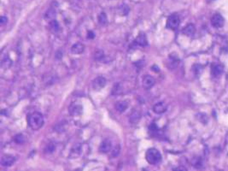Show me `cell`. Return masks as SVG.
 Returning <instances> with one entry per match:
<instances>
[{
  "label": "cell",
  "mask_w": 228,
  "mask_h": 171,
  "mask_svg": "<svg viewBox=\"0 0 228 171\" xmlns=\"http://www.w3.org/2000/svg\"><path fill=\"white\" fill-rule=\"evenodd\" d=\"M28 124L30 128L33 130H39L44 125V116L39 112H34L28 116Z\"/></svg>",
  "instance_id": "obj_1"
},
{
  "label": "cell",
  "mask_w": 228,
  "mask_h": 171,
  "mask_svg": "<svg viewBox=\"0 0 228 171\" xmlns=\"http://www.w3.org/2000/svg\"><path fill=\"white\" fill-rule=\"evenodd\" d=\"M146 161L150 164H157L162 161V155L160 151L156 148H150L146 151Z\"/></svg>",
  "instance_id": "obj_2"
},
{
  "label": "cell",
  "mask_w": 228,
  "mask_h": 171,
  "mask_svg": "<svg viewBox=\"0 0 228 171\" xmlns=\"http://www.w3.org/2000/svg\"><path fill=\"white\" fill-rule=\"evenodd\" d=\"M106 83H107V81L104 76H97L92 81L91 86H92V88L95 91H99L106 86Z\"/></svg>",
  "instance_id": "obj_3"
},
{
  "label": "cell",
  "mask_w": 228,
  "mask_h": 171,
  "mask_svg": "<svg viewBox=\"0 0 228 171\" xmlns=\"http://www.w3.org/2000/svg\"><path fill=\"white\" fill-rule=\"evenodd\" d=\"M180 17L176 15H170L167 21V27L172 30H175L176 28H178L179 25H180Z\"/></svg>",
  "instance_id": "obj_4"
},
{
  "label": "cell",
  "mask_w": 228,
  "mask_h": 171,
  "mask_svg": "<svg viewBox=\"0 0 228 171\" xmlns=\"http://www.w3.org/2000/svg\"><path fill=\"white\" fill-rule=\"evenodd\" d=\"M211 23H212L213 27H216V28H220V27H223V25L225 23V20H224L223 16L221 15V14H215L212 16Z\"/></svg>",
  "instance_id": "obj_5"
},
{
  "label": "cell",
  "mask_w": 228,
  "mask_h": 171,
  "mask_svg": "<svg viewBox=\"0 0 228 171\" xmlns=\"http://www.w3.org/2000/svg\"><path fill=\"white\" fill-rule=\"evenodd\" d=\"M155 83H156V80L153 76L149 75L144 76V78H143V87H144V88L147 89V90L152 88L154 87Z\"/></svg>",
  "instance_id": "obj_6"
},
{
  "label": "cell",
  "mask_w": 228,
  "mask_h": 171,
  "mask_svg": "<svg viewBox=\"0 0 228 171\" xmlns=\"http://www.w3.org/2000/svg\"><path fill=\"white\" fill-rule=\"evenodd\" d=\"M111 148H112V142H111V140L106 139L103 140L101 142V144H100V145H99V151L101 153H107V152H109L111 150Z\"/></svg>",
  "instance_id": "obj_7"
},
{
  "label": "cell",
  "mask_w": 228,
  "mask_h": 171,
  "mask_svg": "<svg viewBox=\"0 0 228 171\" xmlns=\"http://www.w3.org/2000/svg\"><path fill=\"white\" fill-rule=\"evenodd\" d=\"M15 162V157L11 155H4L1 157V164L4 167H10Z\"/></svg>",
  "instance_id": "obj_8"
},
{
  "label": "cell",
  "mask_w": 228,
  "mask_h": 171,
  "mask_svg": "<svg viewBox=\"0 0 228 171\" xmlns=\"http://www.w3.org/2000/svg\"><path fill=\"white\" fill-rule=\"evenodd\" d=\"M82 106L80 104H78V103H74V104H71V106L69 107V112L72 116H79L82 113Z\"/></svg>",
  "instance_id": "obj_9"
},
{
  "label": "cell",
  "mask_w": 228,
  "mask_h": 171,
  "mask_svg": "<svg viewBox=\"0 0 228 171\" xmlns=\"http://www.w3.org/2000/svg\"><path fill=\"white\" fill-rule=\"evenodd\" d=\"M224 71V67L223 65L221 64H219V63H214L211 66V73L212 75L217 77V76H220V75L223 73Z\"/></svg>",
  "instance_id": "obj_10"
},
{
  "label": "cell",
  "mask_w": 228,
  "mask_h": 171,
  "mask_svg": "<svg viewBox=\"0 0 228 171\" xmlns=\"http://www.w3.org/2000/svg\"><path fill=\"white\" fill-rule=\"evenodd\" d=\"M84 51H85V46L81 43H75L71 47V52L73 54H81V53H83Z\"/></svg>",
  "instance_id": "obj_11"
},
{
  "label": "cell",
  "mask_w": 228,
  "mask_h": 171,
  "mask_svg": "<svg viewBox=\"0 0 228 171\" xmlns=\"http://www.w3.org/2000/svg\"><path fill=\"white\" fill-rule=\"evenodd\" d=\"M167 110V105L165 103L159 102L157 103H156L153 106V111L156 114H162L164 112H166Z\"/></svg>",
  "instance_id": "obj_12"
},
{
  "label": "cell",
  "mask_w": 228,
  "mask_h": 171,
  "mask_svg": "<svg viewBox=\"0 0 228 171\" xmlns=\"http://www.w3.org/2000/svg\"><path fill=\"white\" fill-rule=\"evenodd\" d=\"M140 118H141L140 112L138 110H137V109H132L130 116H129V122L131 123L135 124V123H138L139 122Z\"/></svg>",
  "instance_id": "obj_13"
},
{
  "label": "cell",
  "mask_w": 228,
  "mask_h": 171,
  "mask_svg": "<svg viewBox=\"0 0 228 171\" xmlns=\"http://www.w3.org/2000/svg\"><path fill=\"white\" fill-rule=\"evenodd\" d=\"M135 42L138 44V46H146L148 45L147 38H146L145 34H139L138 37H137V39H136Z\"/></svg>",
  "instance_id": "obj_14"
},
{
  "label": "cell",
  "mask_w": 228,
  "mask_h": 171,
  "mask_svg": "<svg viewBox=\"0 0 228 171\" xmlns=\"http://www.w3.org/2000/svg\"><path fill=\"white\" fill-rule=\"evenodd\" d=\"M195 31H196L195 26H194L193 24L190 23V24H188L186 27L183 29V34H186L187 36H192L195 34Z\"/></svg>",
  "instance_id": "obj_15"
},
{
  "label": "cell",
  "mask_w": 228,
  "mask_h": 171,
  "mask_svg": "<svg viewBox=\"0 0 228 171\" xmlns=\"http://www.w3.org/2000/svg\"><path fill=\"white\" fill-rule=\"evenodd\" d=\"M128 104L125 101H119L115 103V109H117L119 112H124L126 109H127Z\"/></svg>",
  "instance_id": "obj_16"
},
{
  "label": "cell",
  "mask_w": 228,
  "mask_h": 171,
  "mask_svg": "<svg viewBox=\"0 0 228 171\" xmlns=\"http://www.w3.org/2000/svg\"><path fill=\"white\" fill-rule=\"evenodd\" d=\"M50 30L52 31V32H58L59 31V23L57 22V21L56 20H52L50 22Z\"/></svg>",
  "instance_id": "obj_17"
},
{
  "label": "cell",
  "mask_w": 228,
  "mask_h": 171,
  "mask_svg": "<svg viewBox=\"0 0 228 171\" xmlns=\"http://www.w3.org/2000/svg\"><path fill=\"white\" fill-rule=\"evenodd\" d=\"M129 10H130V9H129V7L127 6L126 4H121V6L119 7V12L120 14L121 15H126L128 12H129Z\"/></svg>",
  "instance_id": "obj_18"
},
{
  "label": "cell",
  "mask_w": 228,
  "mask_h": 171,
  "mask_svg": "<svg viewBox=\"0 0 228 171\" xmlns=\"http://www.w3.org/2000/svg\"><path fill=\"white\" fill-rule=\"evenodd\" d=\"M98 21L101 25H105L107 22H108V18H107V15L104 12H102L100 13V15H98Z\"/></svg>",
  "instance_id": "obj_19"
},
{
  "label": "cell",
  "mask_w": 228,
  "mask_h": 171,
  "mask_svg": "<svg viewBox=\"0 0 228 171\" xmlns=\"http://www.w3.org/2000/svg\"><path fill=\"white\" fill-rule=\"evenodd\" d=\"M11 65V60L10 59V57H4L3 60H2V67L4 68H8L10 67Z\"/></svg>",
  "instance_id": "obj_20"
},
{
  "label": "cell",
  "mask_w": 228,
  "mask_h": 171,
  "mask_svg": "<svg viewBox=\"0 0 228 171\" xmlns=\"http://www.w3.org/2000/svg\"><path fill=\"white\" fill-rule=\"evenodd\" d=\"M56 15V10L55 9H50L46 11L45 13V18L46 19H52L53 17H55Z\"/></svg>",
  "instance_id": "obj_21"
},
{
  "label": "cell",
  "mask_w": 228,
  "mask_h": 171,
  "mask_svg": "<svg viewBox=\"0 0 228 171\" xmlns=\"http://www.w3.org/2000/svg\"><path fill=\"white\" fill-rule=\"evenodd\" d=\"M121 93V87L119 84H115L114 86V87L112 89V94L113 95H117Z\"/></svg>",
  "instance_id": "obj_22"
},
{
  "label": "cell",
  "mask_w": 228,
  "mask_h": 171,
  "mask_svg": "<svg viewBox=\"0 0 228 171\" xmlns=\"http://www.w3.org/2000/svg\"><path fill=\"white\" fill-rule=\"evenodd\" d=\"M14 139L15 141L17 144H23L24 143V141H25V138H24V136H23L21 134H19L15 135Z\"/></svg>",
  "instance_id": "obj_23"
},
{
  "label": "cell",
  "mask_w": 228,
  "mask_h": 171,
  "mask_svg": "<svg viewBox=\"0 0 228 171\" xmlns=\"http://www.w3.org/2000/svg\"><path fill=\"white\" fill-rule=\"evenodd\" d=\"M55 150L56 145L52 143L49 144L48 145H47V147H46V152H49V153H52Z\"/></svg>",
  "instance_id": "obj_24"
},
{
  "label": "cell",
  "mask_w": 228,
  "mask_h": 171,
  "mask_svg": "<svg viewBox=\"0 0 228 171\" xmlns=\"http://www.w3.org/2000/svg\"><path fill=\"white\" fill-rule=\"evenodd\" d=\"M120 150H121V147H120V145L115 146V147L114 148L113 151H112V157H117L118 155H119V153H120Z\"/></svg>",
  "instance_id": "obj_25"
},
{
  "label": "cell",
  "mask_w": 228,
  "mask_h": 171,
  "mask_svg": "<svg viewBox=\"0 0 228 171\" xmlns=\"http://www.w3.org/2000/svg\"><path fill=\"white\" fill-rule=\"evenodd\" d=\"M95 57H96V59H97V60H101L102 58L104 59V51H97V52H96V54H95Z\"/></svg>",
  "instance_id": "obj_26"
},
{
  "label": "cell",
  "mask_w": 228,
  "mask_h": 171,
  "mask_svg": "<svg viewBox=\"0 0 228 171\" xmlns=\"http://www.w3.org/2000/svg\"><path fill=\"white\" fill-rule=\"evenodd\" d=\"M193 70L196 74H201V72H202V68L201 67L200 65L196 64V65L193 67Z\"/></svg>",
  "instance_id": "obj_27"
},
{
  "label": "cell",
  "mask_w": 228,
  "mask_h": 171,
  "mask_svg": "<svg viewBox=\"0 0 228 171\" xmlns=\"http://www.w3.org/2000/svg\"><path fill=\"white\" fill-rule=\"evenodd\" d=\"M8 21V18L6 16H2L1 18H0V23L2 24V25H4V24H6Z\"/></svg>",
  "instance_id": "obj_28"
},
{
  "label": "cell",
  "mask_w": 228,
  "mask_h": 171,
  "mask_svg": "<svg viewBox=\"0 0 228 171\" xmlns=\"http://www.w3.org/2000/svg\"><path fill=\"white\" fill-rule=\"evenodd\" d=\"M173 171H187V170L183 166H179V167L175 168Z\"/></svg>",
  "instance_id": "obj_29"
},
{
  "label": "cell",
  "mask_w": 228,
  "mask_h": 171,
  "mask_svg": "<svg viewBox=\"0 0 228 171\" xmlns=\"http://www.w3.org/2000/svg\"><path fill=\"white\" fill-rule=\"evenodd\" d=\"M94 37H95V35L93 34V32L92 31H89L88 34H87V38L88 39H93Z\"/></svg>",
  "instance_id": "obj_30"
}]
</instances>
